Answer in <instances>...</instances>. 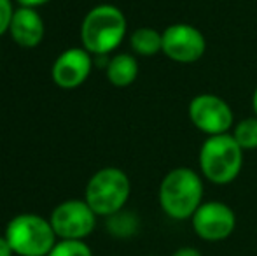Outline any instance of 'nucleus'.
Wrapping results in <instances>:
<instances>
[{"label":"nucleus","instance_id":"f257e3e1","mask_svg":"<svg viewBox=\"0 0 257 256\" xmlns=\"http://www.w3.org/2000/svg\"><path fill=\"white\" fill-rule=\"evenodd\" d=\"M128 32L126 16L117 6L100 4L86 13L81 23L82 48L95 56L115 51Z\"/></svg>","mask_w":257,"mask_h":256},{"label":"nucleus","instance_id":"f03ea898","mask_svg":"<svg viewBox=\"0 0 257 256\" xmlns=\"http://www.w3.org/2000/svg\"><path fill=\"white\" fill-rule=\"evenodd\" d=\"M159 205L168 218L184 221L203 204V181L196 170L189 167H175L163 178L159 185Z\"/></svg>","mask_w":257,"mask_h":256},{"label":"nucleus","instance_id":"7ed1b4c3","mask_svg":"<svg viewBox=\"0 0 257 256\" xmlns=\"http://www.w3.org/2000/svg\"><path fill=\"white\" fill-rule=\"evenodd\" d=\"M201 176L213 185H229L243 167V149L231 133L206 137L198 153Z\"/></svg>","mask_w":257,"mask_h":256},{"label":"nucleus","instance_id":"20e7f679","mask_svg":"<svg viewBox=\"0 0 257 256\" xmlns=\"http://www.w3.org/2000/svg\"><path fill=\"white\" fill-rule=\"evenodd\" d=\"M132 193V183L124 170L103 167L91 176L86 185L84 200L96 216H110L122 211Z\"/></svg>","mask_w":257,"mask_h":256},{"label":"nucleus","instance_id":"39448f33","mask_svg":"<svg viewBox=\"0 0 257 256\" xmlns=\"http://www.w3.org/2000/svg\"><path fill=\"white\" fill-rule=\"evenodd\" d=\"M6 239L14 254L20 256H48L56 244L51 221L37 214H18L7 223Z\"/></svg>","mask_w":257,"mask_h":256},{"label":"nucleus","instance_id":"423d86ee","mask_svg":"<svg viewBox=\"0 0 257 256\" xmlns=\"http://www.w3.org/2000/svg\"><path fill=\"white\" fill-rule=\"evenodd\" d=\"M187 114L194 128L203 132L206 137L229 133V130L234 127L231 106L222 97L213 93H200L194 97L189 102Z\"/></svg>","mask_w":257,"mask_h":256},{"label":"nucleus","instance_id":"0eeeda50","mask_svg":"<svg viewBox=\"0 0 257 256\" xmlns=\"http://www.w3.org/2000/svg\"><path fill=\"white\" fill-rule=\"evenodd\" d=\"M51 226L61 240H84L96 226V214L86 200H65L51 212Z\"/></svg>","mask_w":257,"mask_h":256},{"label":"nucleus","instance_id":"6e6552de","mask_svg":"<svg viewBox=\"0 0 257 256\" xmlns=\"http://www.w3.org/2000/svg\"><path fill=\"white\" fill-rule=\"evenodd\" d=\"M205 35L189 23H173L163 30V51L177 63H194L205 55Z\"/></svg>","mask_w":257,"mask_h":256},{"label":"nucleus","instance_id":"1a4fd4ad","mask_svg":"<svg viewBox=\"0 0 257 256\" xmlns=\"http://www.w3.org/2000/svg\"><path fill=\"white\" fill-rule=\"evenodd\" d=\"M191 225L200 239L208 242H219L234 232L236 214L224 202H203L191 218Z\"/></svg>","mask_w":257,"mask_h":256},{"label":"nucleus","instance_id":"9d476101","mask_svg":"<svg viewBox=\"0 0 257 256\" xmlns=\"http://www.w3.org/2000/svg\"><path fill=\"white\" fill-rule=\"evenodd\" d=\"M93 68V55L84 48H68L56 56L51 75L56 86L63 90H75L86 82Z\"/></svg>","mask_w":257,"mask_h":256},{"label":"nucleus","instance_id":"9b49d317","mask_svg":"<svg viewBox=\"0 0 257 256\" xmlns=\"http://www.w3.org/2000/svg\"><path fill=\"white\" fill-rule=\"evenodd\" d=\"M44 20L37 13V9L30 7H20L14 11L13 21H11L9 34L13 41L21 48H37L44 39Z\"/></svg>","mask_w":257,"mask_h":256},{"label":"nucleus","instance_id":"f8f14e48","mask_svg":"<svg viewBox=\"0 0 257 256\" xmlns=\"http://www.w3.org/2000/svg\"><path fill=\"white\" fill-rule=\"evenodd\" d=\"M139 77V62L130 53H117L107 63V79L115 88H128Z\"/></svg>","mask_w":257,"mask_h":256},{"label":"nucleus","instance_id":"ddd939ff","mask_svg":"<svg viewBox=\"0 0 257 256\" xmlns=\"http://www.w3.org/2000/svg\"><path fill=\"white\" fill-rule=\"evenodd\" d=\"M132 51L139 56H154L163 51V32H158L151 27H140L130 35Z\"/></svg>","mask_w":257,"mask_h":256},{"label":"nucleus","instance_id":"4468645a","mask_svg":"<svg viewBox=\"0 0 257 256\" xmlns=\"http://www.w3.org/2000/svg\"><path fill=\"white\" fill-rule=\"evenodd\" d=\"M231 135L243 151L257 149V116L245 118V120L234 123Z\"/></svg>","mask_w":257,"mask_h":256},{"label":"nucleus","instance_id":"2eb2a0df","mask_svg":"<svg viewBox=\"0 0 257 256\" xmlns=\"http://www.w3.org/2000/svg\"><path fill=\"white\" fill-rule=\"evenodd\" d=\"M48 256H93L84 240H60Z\"/></svg>","mask_w":257,"mask_h":256},{"label":"nucleus","instance_id":"dca6fc26","mask_svg":"<svg viewBox=\"0 0 257 256\" xmlns=\"http://www.w3.org/2000/svg\"><path fill=\"white\" fill-rule=\"evenodd\" d=\"M14 11L16 9L13 7V0H0V37H2L6 32H9Z\"/></svg>","mask_w":257,"mask_h":256},{"label":"nucleus","instance_id":"f3484780","mask_svg":"<svg viewBox=\"0 0 257 256\" xmlns=\"http://www.w3.org/2000/svg\"><path fill=\"white\" fill-rule=\"evenodd\" d=\"M172 256H201V251L196 249V247H191V246H184L179 247Z\"/></svg>","mask_w":257,"mask_h":256},{"label":"nucleus","instance_id":"a211bd4d","mask_svg":"<svg viewBox=\"0 0 257 256\" xmlns=\"http://www.w3.org/2000/svg\"><path fill=\"white\" fill-rule=\"evenodd\" d=\"M20 4V7H30V9H37V7H42L46 4H49L51 0H16Z\"/></svg>","mask_w":257,"mask_h":256},{"label":"nucleus","instance_id":"6ab92c4d","mask_svg":"<svg viewBox=\"0 0 257 256\" xmlns=\"http://www.w3.org/2000/svg\"><path fill=\"white\" fill-rule=\"evenodd\" d=\"M14 251L11 247L9 240L6 239V235H0V256H13Z\"/></svg>","mask_w":257,"mask_h":256},{"label":"nucleus","instance_id":"aec40b11","mask_svg":"<svg viewBox=\"0 0 257 256\" xmlns=\"http://www.w3.org/2000/svg\"><path fill=\"white\" fill-rule=\"evenodd\" d=\"M252 109H254V113L257 116V88L254 90V95H252Z\"/></svg>","mask_w":257,"mask_h":256},{"label":"nucleus","instance_id":"412c9836","mask_svg":"<svg viewBox=\"0 0 257 256\" xmlns=\"http://www.w3.org/2000/svg\"><path fill=\"white\" fill-rule=\"evenodd\" d=\"M149 256H158V254H149Z\"/></svg>","mask_w":257,"mask_h":256}]
</instances>
